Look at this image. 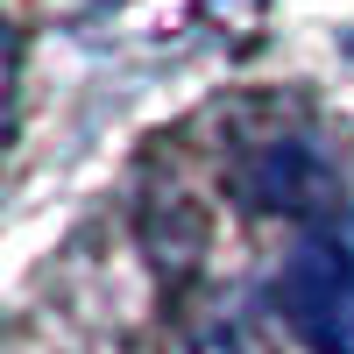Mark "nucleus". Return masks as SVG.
Segmentation results:
<instances>
[{
	"instance_id": "1",
	"label": "nucleus",
	"mask_w": 354,
	"mask_h": 354,
	"mask_svg": "<svg viewBox=\"0 0 354 354\" xmlns=\"http://www.w3.org/2000/svg\"><path fill=\"white\" fill-rule=\"evenodd\" d=\"M277 305L312 354H354V205L298 234L277 277Z\"/></svg>"
}]
</instances>
